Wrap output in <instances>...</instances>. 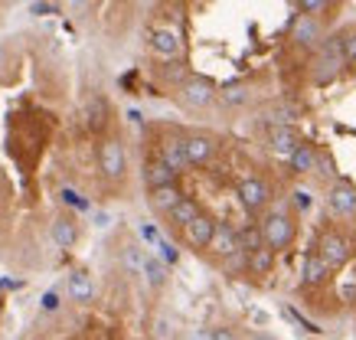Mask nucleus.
<instances>
[{"label": "nucleus", "mask_w": 356, "mask_h": 340, "mask_svg": "<svg viewBox=\"0 0 356 340\" xmlns=\"http://www.w3.org/2000/svg\"><path fill=\"white\" fill-rule=\"evenodd\" d=\"M76 239H79V229H76V222L72 220H56L53 222V242L59 245V249H72L76 245Z\"/></svg>", "instance_id": "nucleus-15"}, {"label": "nucleus", "mask_w": 356, "mask_h": 340, "mask_svg": "<svg viewBox=\"0 0 356 340\" xmlns=\"http://www.w3.org/2000/svg\"><path fill=\"white\" fill-rule=\"evenodd\" d=\"M140 236H144V239H151V242H157V229H154V226H140Z\"/></svg>", "instance_id": "nucleus-35"}, {"label": "nucleus", "mask_w": 356, "mask_h": 340, "mask_svg": "<svg viewBox=\"0 0 356 340\" xmlns=\"http://www.w3.org/2000/svg\"><path fill=\"white\" fill-rule=\"evenodd\" d=\"M105 118H108V105H105L102 99H92V102H88V105H86V121H88V128H92V131H98V128L105 124Z\"/></svg>", "instance_id": "nucleus-21"}, {"label": "nucleus", "mask_w": 356, "mask_h": 340, "mask_svg": "<svg viewBox=\"0 0 356 340\" xmlns=\"http://www.w3.org/2000/svg\"><path fill=\"white\" fill-rule=\"evenodd\" d=\"M209 340H238V337L229 327H216V330H209Z\"/></svg>", "instance_id": "nucleus-32"}, {"label": "nucleus", "mask_w": 356, "mask_h": 340, "mask_svg": "<svg viewBox=\"0 0 356 340\" xmlns=\"http://www.w3.org/2000/svg\"><path fill=\"white\" fill-rule=\"evenodd\" d=\"M340 49H343L346 59H356V36H346V40H340Z\"/></svg>", "instance_id": "nucleus-31"}, {"label": "nucleus", "mask_w": 356, "mask_h": 340, "mask_svg": "<svg viewBox=\"0 0 356 340\" xmlns=\"http://www.w3.org/2000/svg\"><path fill=\"white\" fill-rule=\"evenodd\" d=\"M294 40L301 46H314L317 40H321V26L311 20V17H301V20L294 23Z\"/></svg>", "instance_id": "nucleus-17"}, {"label": "nucleus", "mask_w": 356, "mask_h": 340, "mask_svg": "<svg viewBox=\"0 0 356 340\" xmlns=\"http://www.w3.org/2000/svg\"><path fill=\"white\" fill-rule=\"evenodd\" d=\"M124 265H128V268H134V272H140V268H144V252H140L138 245H128V249H124Z\"/></svg>", "instance_id": "nucleus-26"}, {"label": "nucleus", "mask_w": 356, "mask_h": 340, "mask_svg": "<svg viewBox=\"0 0 356 340\" xmlns=\"http://www.w3.org/2000/svg\"><path fill=\"white\" fill-rule=\"evenodd\" d=\"M180 147H184L186 164H203V161H209V157H213V141H209V138H203V134L184 138V141H180Z\"/></svg>", "instance_id": "nucleus-6"}, {"label": "nucleus", "mask_w": 356, "mask_h": 340, "mask_svg": "<svg viewBox=\"0 0 356 340\" xmlns=\"http://www.w3.org/2000/svg\"><path fill=\"white\" fill-rule=\"evenodd\" d=\"M161 161L170 167L173 174H177V170H184V167H186V157H184V147H180V141H167V144H163V157H161Z\"/></svg>", "instance_id": "nucleus-20"}, {"label": "nucleus", "mask_w": 356, "mask_h": 340, "mask_svg": "<svg viewBox=\"0 0 356 340\" xmlns=\"http://www.w3.org/2000/svg\"><path fill=\"white\" fill-rule=\"evenodd\" d=\"M271 259H275V252H271V249H259V252L248 255L245 265H252V272H268V268H271Z\"/></svg>", "instance_id": "nucleus-24"}, {"label": "nucleus", "mask_w": 356, "mask_h": 340, "mask_svg": "<svg viewBox=\"0 0 356 340\" xmlns=\"http://www.w3.org/2000/svg\"><path fill=\"white\" fill-rule=\"evenodd\" d=\"M327 272H330V268H327V265L321 262V255H307V259H304L301 278L307 282V285H317V282H324Z\"/></svg>", "instance_id": "nucleus-18"}, {"label": "nucleus", "mask_w": 356, "mask_h": 340, "mask_svg": "<svg viewBox=\"0 0 356 340\" xmlns=\"http://www.w3.org/2000/svg\"><path fill=\"white\" fill-rule=\"evenodd\" d=\"M30 13L46 17V13H59V7H56V3H30Z\"/></svg>", "instance_id": "nucleus-30"}, {"label": "nucleus", "mask_w": 356, "mask_h": 340, "mask_svg": "<svg viewBox=\"0 0 356 340\" xmlns=\"http://www.w3.org/2000/svg\"><path fill=\"white\" fill-rule=\"evenodd\" d=\"M69 295H72V301H92V295H95L92 275L88 272H72L69 275Z\"/></svg>", "instance_id": "nucleus-14"}, {"label": "nucleus", "mask_w": 356, "mask_h": 340, "mask_svg": "<svg viewBox=\"0 0 356 340\" xmlns=\"http://www.w3.org/2000/svg\"><path fill=\"white\" fill-rule=\"evenodd\" d=\"M252 340H275V337H265V334H255V337Z\"/></svg>", "instance_id": "nucleus-36"}, {"label": "nucleus", "mask_w": 356, "mask_h": 340, "mask_svg": "<svg viewBox=\"0 0 356 340\" xmlns=\"http://www.w3.org/2000/svg\"><path fill=\"white\" fill-rule=\"evenodd\" d=\"M324 7H327L324 0H301V3H298V10L307 13V17H311V13H317V10H324Z\"/></svg>", "instance_id": "nucleus-28"}, {"label": "nucleus", "mask_w": 356, "mask_h": 340, "mask_svg": "<svg viewBox=\"0 0 356 340\" xmlns=\"http://www.w3.org/2000/svg\"><path fill=\"white\" fill-rule=\"evenodd\" d=\"M213 95H216V92H213V86H209L206 79H186L184 92H180L184 105H190V108H203V105H209Z\"/></svg>", "instance_id": "nucleus-4"}, {"label": "nucleus", "mask_w": 356, "mask_h": 340, "mask_svg": "<svg viewBox=\"0 0 356 340\" xmlns=\"http://www.w3.org/2000/svg\"><path fill=\"white\" fill-rule=\"evenodd\" d=\"M173 177H177V174H173V170L163 164V161H151V164L144 167V180H147V187H151V190L170 187Z\"/></svg>", "instance_id": "nucleus-11"}, {"label": "nucleus", "mask_w": 356, "mask_h": 340, "mask_svg": "<svg viewBox=\"0 0 356 340\" xmlns=\"http://www.w3.org/2000/svg\"><path fill=\"white\" fill-rule=\"evenodd\" d=\"M350 252H353V245H350V239H343V236H327V239L321 242V262H324L327 268H340V265L350 259Z\"/></svg>", "instance_id": "nucleus-3"}, {"label": "nucleus", "mask_w": 356, "mask_h": 340, "mask_svg": "<svg viewBox=\"0 0 356 340\" xmlns=\"http://www.w3.org/2000/svg\"><path fill=\"white\" fill-rule=\"evenodd\" d=\"M238 200H242V207H248V209H261L268 203V187H265L261 180H255V177H248V180L238 184Z\"/></svg>", "instance_id": "nucleus-5"}, {"label": "nucleus", "mask_w": 356, "mask_h": 340, "mask_svg": "<svg viewBox=\"0 0 356 340\" xmlns=\"http://www.w3.org/2000/svg\"><path fill=\"white\" fill-rule=\"evenodd\" d=\"M301 134L294 128H271V151L281 154V157H291L298 147H301Z\"/></svg>", "instance_id": "nucleus-7"}, {"label": "nucleus", "mask_w": 356, "mask_h": 340, "mask_svg": "<svg viewBox=\"0 0 356 340\" xmlns=\"http://www.w3.org/2000/svg\"><path fill=\"white\" fill-rule=\"evenodd\" d=\"M291 203H294V209H311V193L307 190H294Z\"/></svg>", "instance_id": "nucleus-27"}, {"label": "nucleus", "mask_w": 356, "mask_h": 340, "mask_svg": "<svg viewBox=\"0 0 356 340\" xmlns=\"http://www.w3.org/2000/svg\"><path fill=\"white\" fill-rule=\"evenodd\" d=\"M140 272L147 275V282H151L154 288H161L163 282H167V268H163L161 259H151V255H144V268Z\"/></svg>", "instance_id": "nucleus-22"}, {"label": "nucleus", "mask_w": 356, "mask_h": 340, "mask_svg": "<svg viewBox=\"0 0 356 340\" xmlns=\"http://www.w3.org/2000/svg\"><path fill=\"white\" fill-rule=\"evenodd\" d=\"M167 216H170L177 226H184V229H186V226H190V222L200 216V207H196V200H186V197H184L180 203H177V207L170 209V213H167Z\"/></svg>", "instance_id": "nucleus-16"}, {"label": "nucleus", "mask_w": 356, "mask_h": 340, "mask_svg": "<svg viewBox=\"0 0 356 340\" xmlns=\"http://www.w3.org/2000/svg\"><path fill=\"white\" fill-rule=\"evenodd\" d=\"M288 161H291V167L298 170V174H301V170H314V167H317V154H314L307 144H301V147H298V151H294Z\"/></svg>", "instance_id": "nucleus-23"}, {"label": "nucleus", "mask_w": 356, "mask_h": 340, "mask_svg": "<svg viewBox=\"0 0 356 340\" xmlns=\"http://www.w3.org/2000/svg\"><path fill=\"white\" fill-rule=\"evenodd\" d=\"M43 307H46V311H53V307H59V295H56V291H46Z\"/></svg>", "instance_id": "nucleus-33"}, {"label": "nucleus", "mask_w": 356, "mask_h": 340, "mask_svg": "<svg viewBox=\"0 0 356 340\" xmlns=\"http://www.w3.org/2000/svg\"><path fill=\"white\" fill-rule=\"evenodd\" d=\"M193 340H209V334H200V337H193Z\"/></svg>", "instance_id": "nucleus-37"}, {"label": "nucleus", "mask_w": 356, "mask_h": 340, "mask_svg": "<svg viewBox=\"0 0 356 340\" xmlns=\"http://www.w3.org/2000/svg\"><path fill=\"white\" fill-rule=\"evenodd\" d=\"M245 99H248L245 86H226L222 88V105H242Z\"/></svg>", "instance_id": "nucleus-25"}, {"label": "nucleus", "mask_w": 356, "mask_h": 340, "mask_svg": "<svg viewBox=\"0 0 356 340\" xmlns=\"http://www.w3.org/2000/svg\"><path fill=\"white\" fill-rule=\"evenodd\" d=\"M63 200H69L72 207H82V209H86V200H79V193H72V190H63Z\"/></svg>", "instance_id": "nucleus-34"}, {"label": "nucleus", "mask_w": 356, "mask_h": 340, "mask_svg": "<svg viewBox=\"0 0 356 340\" xmlns=\"http://www.w3.org/2000/svg\"><path fill=\"white\" fill-rule=\"evenodd\" d=\"M209 249L219 255H236L238 252V239H236V229L226 226V222H216V232H213V242H209Z\"/></svg>", "instance_id": "nucleus-8"}, {"label": "nucleus", "mask_w": 356, "mask_h": 340, "mask_svg": "<svg viewBox=\"0 0 356 340\" xmlns=\"http://www.w3.org/2000/svg\"><path fill=\"white\" fill-rule=\"evenodd\" d=\"M327 203H330V209L334 213H353L356 209V190L353 184H337L334 190H330V197H327Z\"/></svg>", "instance_id": "nucleus-10"}, {"label": "nucleus", "mask_w": 356, "mask_h": 340, "mask_svg": "<svg viewBox=\"0 0 356 340\" xmlns=\"http://www.w3.org/2000/svg\"><path fill=\"white\" fill-rule=\"evenodd\" d=\"M184 200V193L177 190V184H170V187H161V190H151V207L157 209V213H170L177 203Z\"/></svg>", "instance_id": "nucleus-13"}, {"label": "nucleus", "mask_w": 356, "mask_h": 340, "mask_svg": "<svg viewBox=\"0 0 356 340\" xmlns=\"http://www.w3.org/2000/svg\"><path fill=\"white\" fill-rule=\"evenodd\" d=\"M213 232H216V220H209V216H203V213H200V216L186 226V239L203 249V245H209V242H213Z\"/></svg>", "instance_id": "nucleus-9"}, {"label": "nucleus", "mask_w": 356, "mask_h": 340, "mask_svg": "<svg viewBox=\"0 0 356 340\" xmlns=\"http://www.w3.org/2000/svg\"><path fill=\"white\" fill-rule=\"evenodd\" d=\"M151 46H154V53H161V56H177L180 53V36L173 33V30H167V26H161V30L151 33Z\"/></svg>", "instance_id": "nucleus-12"}, {"label": "nucleus", "mask_w": 356, "mask_h": 340, "mask_svg": "<svg viewBox=\"0 0 356 340\" xmlns=\"http://www.w3.org/2000/svg\"><path fill=\"white\" fill-rule=\"evenodd\" d=\"M236 239H238V252H259V249H265V242H261V232L255 229V226H245V229H238L236 232Z\"/></svg>", "instance_id": "nucleus-19"}, {"label": "nucleus", "mask_w": 356, "mask_h": 340, "mask_svg": "<svg viewBox=\"0 0 356 340\" xmlns=\"http://www.w3.org/2000/svg\"><path fill=\"white\" fill-rule=\"evenodd\" d=\"M157 249H161V259H163V262H177V249H173L170 242L157 239Z\"/></svg>", "instance_id": "nucleus-29"}, {"label": "nucleus", "mask_w": 356, "mask_h": 340, "mask_svg": "<svg viewBox=\"0 0 356 340\" xmlns=\"http://www.w3.org/2000/svg\"><path fill=\"white\" fill-rule=\"evenodd\" d=\"M259 232H261V242L275 252V249H284V245L294 239V222L288 220L284 213H271V216H265Z\"/></svg>", "instance_id": "nucleus-1"}, {"label": "nucleus", "mask_w": 356, "mask_h": 340, "mask_svg": "<svg viewBox=\"0 0 356 340\" xmlns=\"http://www.w3.org/2000/svg\"><path fill=\"white\" fill-rule=\"evenodd\" d=\"M98 167H102V174L111 177V180H118L124 174V167H128V157H124V147L121 141H105L98 147Z\"/></svg>", "instance_id": "nucleus-2"}]
</instances>
